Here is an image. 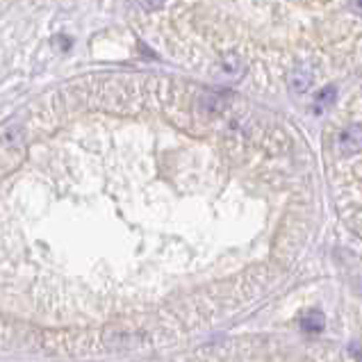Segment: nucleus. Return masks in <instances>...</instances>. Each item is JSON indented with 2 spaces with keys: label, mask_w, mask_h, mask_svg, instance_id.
Instances as JSON below:
<instances>
[{
  "label": "nucleus",
  "mask_w": 362,
  "mask_h": 362,
  "mask_svg": "<svg viewBox=\"0 0 362 362\" xmlns=\"http://www.w3.org/2000/svg\"><path fill=\"white\" fill-rule=\"evenodd\" d=\"M301 328L305 333H322L324 330V315L315 310V313H310L301 319Z\"/></svg>",
  "instance_id": "nucleus-1"
},
{
  "label": "nucleus",
  "mask_w": 362,
  "mask_h": 362,
  "mask_svg": "<svg viewBox=\"0 0 362 362\" xmlns=\"http://www.w3.org/2000/svg\"><path fill=\"white\" fill-rule=\"evenodd\" d=\"M141 9H148V12H155V9H160L167 5V0H134Z\"/></svg>",
  "instance_id": "nucleus-2"
}]
</instances>
